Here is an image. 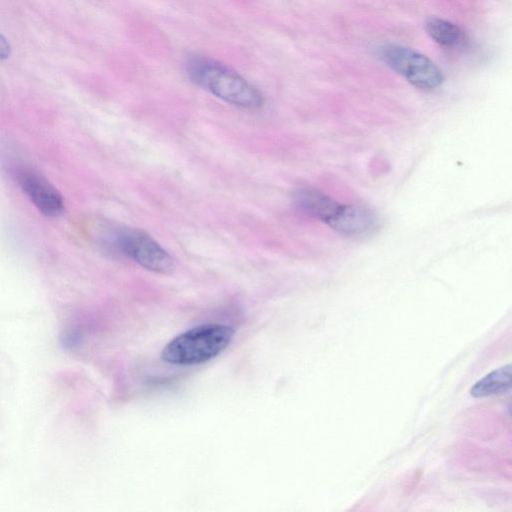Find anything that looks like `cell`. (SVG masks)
<instances>
[{
	"label": "cell",
	"instance_id": "cell-3",
	"mask_svg": "<svg viewBox=\"0 0 512 512\" xmlns=\"http://www.w3.org/2000/svg\"><path fill=\"white\" fill-rule=\"evenodd\" d=\"M108 245L143 268L169 274L175 264L171 255L148 234L131 228H119L108 235Z\"/></svg>",
	"mask_w": 512,
	"mask_h": 512
},
{
	"label": "cell",
	"instance_id": "cell-4",
	"mask_svg": "<svg viewBox=\"0 0 512 512\" xmlns=\"http://www.w3.org/2000/svg\"><path fill=\"white\" fill-rule=\"evenodd\" d=\"M381 59L415 87L431 90L444 80L438 66L423 54L397 44H386L379 51Z\"/></svg>",
	"mask_w": 512,
	"mask_h": 512
},
{
	"label": "cell",
	"instance_id": "cell-8",
	"mask_svg": "<svg viewBox=\"0 0 512 512\" xmlns=\"http://www.w3.org/2000/svg\"><path fill=\"white\" fill-rule=\"evenodd\" d=\"M512 385V366L507 364L478 380L470 390L474 398L500 396L509 393Z\"/></svg>",
	"mask_w": 512,
	"mask_h": 512
},
{
	"label": "cell",
	"instance_id": "cell-2",
	"mask_svg": "<svg viewBox=\"0 0 512 512\" xmlns=\"http://www.w3.org/2000/svg\"><path fill=\"white\" fill-rule=\"evenodd\" d=\"M234 334L233 327L226 324L198 325L169 341L161 352V359L180 366L207 362L227 348Z\"/></svg>",
	"mask_w": 512,
	"mask_h": 512
},
{
	"label": "cell",
	"instance_id": "cell-10",
	"mask_svg": "<svg viewBox=\"0 0 512 512\" xmlns=\"http://www.w3.org/2000/svg\"><path fill=\"white\" fill-rule=\"evenodd\" d=\"M10 53V45L7 39L0 33V61L6 59Z\"/></svg>",
	"mask_w": 512,
	"mask_h": 512
},
{
	"label": "cell",
	"instance_id": "cell-6",
	"mask_svg": "<svg viewBox=\"0 0 512 512\" xmlns=\"http://www.w3.org/2000/svg\"><path fill=\"white\" fill-rule=\"evenodd\" d=\"M376 224L374 215L363 207L350 204L340 205L329 227L347 236H362L370 233Z\"/></svg>",
	"mask_w": 512,
	"mask_h": 512
},
{
	"label": "cell",
	"instance_id": "cell-9",
	"mask_svg": "<svg viewBox=\"0 0 512 512\" xmlns=\"http://www.w3.org/2000/svg\"><path fill=\"white\" fill-rule=\"evenodd\" d=\"M425 30L435 42L446 47L459 44L464 37L462 29L456 24L437 17L426 20Z\"/></svg>",
	"mask_w": 512,
	"mask_h": 512
},
{
	"label": "cell",
	"instance_id": "cell-1",
	"mask_svg": "<svg viewBox=\"0 0 512 512\" xmlns=\"http://www.w3.org/2000/svg\"><path fill=\"white\" fill-rule=\"evenodd\" d=\"M184 69L192 83L229 104L258 109L264 103L263 95L254 85L217 60L198 54L189 55Z\"/></svg>",
	"mask_w": 512,
	"mask_h": 512
},
{
	"label": "cell",
	"instance_id": "cell-5",
	"mask_svg": "<svg viewBox=\"0 0 512 512\" xmlns=\"http://www.w3.org/2000/svg\"><path fill=\"white\" fill-rule=\"evenodd\" d=\"M14 174L20 189L40 213L47 217H58L64 212L62 194L41 173L21 166L15 169Z\"/></svg>",
	"mask_w": 512,
	"mask_h": 512
},
{
	"label": "cell",
	"instance_id": "cell-7",
	"mask_svg": "<svg viewBox=\"0 0 512 512\" xmlns=\"http://www.w3.org/2000/svg\"><path fill=\"white\" fill-rule=\"evenodd\" d=\"M294 204L306 214L329 224L337 213L340 204L327 194L314 188H298L293 195Z\"/></svg>",
	"mask_w": 512,
	"mask_h": 512
}]
</instances>
